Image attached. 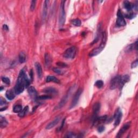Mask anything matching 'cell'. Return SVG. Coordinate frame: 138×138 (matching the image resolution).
<instances>
[{"label":"cell","instance_id":"74e56055","mask_svg":"<svg viewBox=\"0 0 138 138\" xmlns=\"http://www.w3.org/2000/svg\"><path fill=\"white\" fill-rule=\"evenodd\" d=\"M126 17L127 19H132V18L134 17V15L132 14H128V15H126Z\"/></svg>","mask_w":138,"mask_h":138},{"label":"cell","instance_id":"d6986e66","mask_svg":"<svg viewBox=\"0 0 138 138\" xmlns=\"http://www.w3.org/2000/svg\"><path fill=\"white\" fill-rule=\"evenodd\" d=\"M43 92L46 93H48V94H52L57 93V91L56 89L53 88H46L43 90Z\"/></svg>","mask_w":138,"mask_h":138},{"label":"cell","instance_id":"1f68e13d","mask_svg":"<svg viewBox=\"0 0 138 138\" xmlns=\"http://www.w3.org/2000/svg\"><path fill=\"white\" fill-rule=\"evenodd\" d=\"M65 137L66 138H77L78 137V135H77L76 134L73 133H68L66 134L65 135Z\"/></svg>","mask_w":138,"mask_h":138},{"label":"cell","instance_id":"44dd1931","mask_svg":"<svg viewBox=\"0 0 138 138\" xmlns=\"http://www.w3.org/2000/svg\"><path fill=\"white\" fill-rule=\"evenodd\" d=\"M8 121L5 117L1 115L0 116V126L1 128H4L7 126L8 125Z\"/></svg>","mask_w":138,"mask_h":138},{"label":"cell","instance_id":"4fadbf2b","mask_svg":"<svg viewBox=\"0 0 138 138\" xmlns=\"http://www.w3.org/2000/svg\"><path fill=\"white\" fill-rule=\"evenodd\" d=\"M60 119H61V117H60L59 116L56 117L53 121H52L47 126H46V129H50L52 128H54L56 125H57L58 123H59Z\"/></svg>","mask_w":138,"mask_h":138},{"label":"cell","instance_id":"ba28073f","mask_svg":"<svg viewBox=\"0 0 138 138\" xmlns=\"http://www.w3.org/2000/svg\"><path fill=\"white\" fill-rule=\"evenodd\" d=\"M118 18L117 20V25L119 27H124L126 25V22L124 19V17L121 14V12L119 10L117 14Z\"/></svg>","mask_w":138,"mask_h":138},{"label":"cell","instance_id":"d590c367","mask_svg":"<svg viewBox=\"0 0 138 138\" xmlns=\"http://www.w3.org/2000/svg\"><path fill=\"white\" fill-rule=\"evenodd\" d=\"M104 130H105V127L103 126H99L98 128V131L99 133L103 132V131H104Z\"/></svg>","mask_w":138,"mask_h":138},{"label":"cell","instance_id":"6da1fadb","mask_svg":"<svg viewBox=\"0 0 138 138\" xmlns=\"http://www.w3.org/2000/svg\"><path fill=\"white\" fill-rule=\"evenodd\" d=\"M30 84V80L26 75L24 70L20 71L17 81L14 88L15 94H19L23 92L25 88H28Z\"/></svg>","mask_w":138,"mask_h":138},{"label":"cell","instance_id":"e0dca14e","mask_svg":"<svg viewBox=\"0 0 138 138\" xmlns=\"http://www.w3.org/2000/svg\"><path fill=\"white\" fill-rule=\"evenodd\" d=\"M15 91H13V90H8L5 93V96L7 97V98L9 100H11L15 98Z\"/></svg>","mask_w":138,"mask_h":138},{"label":"cell","instance_id":"f1b7e54d","mask_svg":"<svg viewBox=\"0 0 138 138\" xmlns=\"http://www.w3.org/2000/svg\"><path fill=\"white\" fill-rule=\"evenodd\" d=\"M95 85L97 87V88L99 89H100L102 88L104 85V82L102 80H97L96 82V84H95Z\"/></svg>","mask_w":138,"mask_h":138},{"label":"cell","instance_id":"2e32d148","mask_svg":"<svg viewBox=\"0 0 138 138\" xmlns=\"http://www.w3.org/2000/svg\"><path fill=\"white\" fill-rule=\"evenodd\" d=\"M107 119L106 115L101 116L99 118H96L94 120V123L95 125H98L99 123H104Z\"/></svg>","mask_w":138,"mask_h":138},{"label":"cell","instance_id":"e575fe53","mask_svg":"<svg viewBox=\"0 0 138 138\" xmlns=\"http://www.w3.org/2000/svg\"><path fill=\"white\" fill-rule=\"evenodd\" d=\"M137 66H138V60H136L135 61L133 62V63L132 64L131 68L133 69L136 68V67H137Z\"/></svg>","mask_w":138,"mask_h":138},{"label":"cell","instance_id":"d6a6232c","mask_svg":"<svg viewBox=\"0 0 138 138\" xmlns=\"http://www.w3.org/2000/svg\"><path fill=\"white\" fill-rule=\"evenodd\" d=\"M53 71H54L56 73V74H63V72L62 71V70H60L59 69H58V68H54L53 69Z\"/></svg>","mask_w":138,"mask_h":138},{"label":"cell","instance_id":"836d02e7","mask_svg":"<svg viewBox=\"0 0 138 138\" xmlns=\"http://www.w3.org/2000/svg\"><path fill=\"white\" fill-rule=\"evenodd\" d=\"M57 65L59 66L63 67V68H65V67L67 66V65L65 63H63V62H58L57 63Z\"/></svg>","mask_w":138,"mask_h":138},{"label":"cell","instance_id":"ffe728a7","mask_svg":"<svg viewBox=\"0 0 138 138\" xmlns=\"http://www.w3.org/2000/svg\"><path fill=\"white\" fill-rule=\"evenodd\" d=\"M19 62L21 63H24L26 62V59H27V56H26L24 52H21L19 54Z\"/></svg>","mask_w":138,"mask_h":138},{"label":"cell","instance_id":"8d00e7d4","mask_svg":"<svg viewBox=\"0 0 138 138\" xmlns=\"http://www.w3.org/2000/svg\"><path fill=\"white\" fill-rule=\"evenodd\" d=\"M6 103V101L5 100V99H3L2 98H1V99H0V105L2 106V105L5 104Z\"/></svg>","mask_w":138,"mask_h":138},{"label":"cell","instance_id":"8992f818","mask_svg":"<svg viewBox=\"0 0 138 138\" xmlns=\"http://www.w3.org/2000/svg\"><path fill=\"white\" fill-rule=\"evenodd\" d=\"M105 44H106L101 43L100 46L96 48V49H94L93 50L91 51L90 52V53L89 54V56L91 57H94V56H96L97 55H98V54H100V52L104 50V49L105 48Z\"/></svg>","mask_w":138,"mask_h":138},{"label":"cell","instance_id":"277c9868","mask_svg":"<svg viewBox=\"0 0 138 138\" xmlns=\"http://www.w3.org/2000/svg\"><path fill=\"white\" fill-rule=\"evenodd\" d=\"M82 92H83V90L82 89H79L77 90L76 93H75L74 98H73L71 104V106H70V108H74V107L76 106L77 104H78L79 99L80 95L82 94Z\"/></svg>","mask_w":138,"mask_h":138},{"label":"cell","instance_id":"7402d4cb","mask_svg":"<svg viewBox=\"0 0 138 138\" xmlns=\"http://www.w3.org/2000/svg\"><path fill=\"white\" fill-rule=\"evenodd\" d=\"M100 103L94 104L93 106V112H94L95 115H96L97 113H98V112L99 111V110H100Z\"/></svg>","mask_w":138,"mask_h":138},{"label":"cell","instance_id":"8fae6325","mask_svg":"<svg viewBox=\"0 0 138 138\" xmlns=\"http://www.w3.org/2000/svg\"><path fill=\"white\" fill-rule=\"evenodd\" d=\"M28 93H29L30 97L31 98L34 99V100H35V99H37V91H36V89L33 86H29L28 88Z\"/></svg>","mask_w":138,"mask_h":138},{"label":"cell","instance_id":"7a4b0ae2","mask_svg":"<svg viewBox=\"0 0 138 138\" xmlns=\"http://www.w3.org/2000/svg\"><path fill=\"white\" fill-rule=\"evenodd\" d=\"M77 52V49L75 46H72L68 48L64 52L63 56L64 57L68 59H73L76 56Z\"/></svg>","mask_w":138,"mask_h":138},{"label":"cell","instance_id":"83f0119b","mask_svg":"<svg viewBox=\"0 0 138 138\" xmlns=\"http://www.w3.org/2000/svg\"><path fill=\"white\" fill-rule=\"evenodd\" d=\"M72 23L76 27H79L81 25V21L79 19H74L72 21Z\"/></svg>","mask_w":138,"mask_h":138},{"label":"cell","instance_id":"30bf717a","mask_svg":"<svg viewBox=\"0 0 138 138\" xmlns=\"http://www.w3.org/2000/svg\"><path fill=\"white\" fill-rule=\"evenodd\" d=\"M131 126V122L127 123H125V125H123L122 128L120 129V131H119V132L118 133L117 135L116 136L117 138H120L122 136L123 134H124L126 132L128 128L130 127Z\"/></svg>","mask_w":138,"mask_h":138},{"label":"cell","instance_id":"7c38bea8","mask_svg":"<svg viewBox=\"0 0 138 138\" xmlns=\"http://www.w3.org/2000/svg\"><path fill=\"white\" fill-rule=\"evenodd\" d=\"M49 1H45L44 3L43 8V11H42V21H45V20L46 18V16H47L48 13V8L49 3Z\"/></svg>","mask_w":138,"mask_h":138},{"label":"cell","instance_id":"52a82bcc","mask_svg":"<svg viewBox=\"0 0 138 138\" xmlns=\"http://www.w3.org/2000/svg\"><path fill=\"white\" fill-rule=\"evenodd\" d=\"M121 76H117L114 77L112 79L110 84V89L111 90H114L118 87H119L120 81Z\"/></svg>","mask_w":138,"mask_h":138},{"label":"cell","instance_id":"3957f363","mask_svg":"<svg viewBox=\"0 0 138 138\" xmlns=\"http://www.w3.org/2000/svg\"><path fill=\"white\" fill-rule=\"evenodd\" d=\"M65 1H62L61 5H60V15H59V25H63L65 22Z\"/></svg>","mask_w":138,"mask_h":138},{"label":"cell","instance_id":"f35d334b","mask_svg":"<svg viewBox=\"0 0 138 138\" xmlns=\"http://www.w3.org/2000/svg\"><path fill=\"white\" fill-rule=\"evenodd\" d=\"M3 28L4 30H5V31H8V30H9V28H8V27L7 25H6V24L3 25Z\"/></svg>","mask_w":138,"mask_h":138},{"label":"cell","instance_id":"d4e9b609","mask_svg":"<svg viewBox=\"0 0 138 138\" xmlns=\"http://www.w3.org/2000/svg\"><path fill=\"white\" fill-rule=\"evenodd\" d=\"M45 62L46 66H49L51 62V59L50 57V55L48 54H45Z\"/></svg>","mask_w":138,"mask_h":138},{"label":"cell","instance_id":"9a60e30c","mask_svg":"<svg viewBox=\"0 0 138 138\" xmlns=\"http://www.w3.org/2000/svg\"><path fill=\"white\" fill-rule=\"evenodd\" d=\"M35 68L36 69V71H37V74L38 75V77L39 78H41L43 76V70L41 66V65L40 63L38 62L35 63Z\"/></svg>","mask_w":138,"mask_h":138},{"label":"cell","instance_id":"60d3db41","mask_svg":"<svg viewBox=\"0 0 138 138\" xmlns=\"http://www.w3.org/2000/svg\"><path fill=\"white\" fill-rule=\"evenodd\" d=\"M64 123H65V119H64V120L63 121V123H62V125H61V127H60V129H59V130L60 131V130H62V128H63V126H64Z\"/></svg>","mask_w":138,"mask_h":138},{"label":"cell","instance_id":"cb8c5ba5","mask_svg":"<svg viewBox=\"0 0 138 138\" xmlns=\"http://www.w3.org/2000/svg\"><path fill=\"white\" fill-rule=\"evenodd\" d=\"M28 111H29V107L26 106L24 107L23 109H22V110L20 112L19 114V115L20 117H23L24 115L27 114Z\"/></svg>","mask_w":138,"mask_h":138},{"label":"cell","instance_id":"603a6c76","mask_svg":"<svg viewBox=\"0 0 138 138\" xmlns=\"http://www.w3.org/2000/svg\"><path fill=\"white\" fill-rule=\"evenodd\" d=\"M123 6L127 11H130L132 9V5H131V3L127 1L123 2Z\"/></svg>","mask_w":138,"mask_h":138},{"label":"cell","instance_id":"5b68a950","mask_svg":"<svg viewBox=\"0 0 138 138\" xmlns=\"http://www.w3.org/2000/svg\"><path fill=\"white\" fill-rule=\"evenodd\" d=\"M72 89H73V87H71V88L69 89L68 92H67L66 94L63 97V98L62 99V100H60V102L59 103L58 105H57V108H57V109L61 108L62 107L64 106V105L66 103L67 101H68V99L69 98V97H70V94H71V92H72Z\"/></svg>","mask_w":138,"mask_h":138},{"label":"cell","instance_id":"484cf974","mask_svg":"<svg viewBox=\"0 0 138 138\" xmlns=\"http://www.w3.org/2000/svg\"><path fill=\"white\" fill-rule=\"evenodd\" d=\"M22 110V106L21 105H17L14 107L13 111L15 113H20Z\"/></svg>","mask_w":138,"mask_h":138},{"label":"cell","instance_id":"5bb4252c","mask_svg":"<svg viewBox=\"0 0 138 138\" xmlns=\"http://www.w3.org/2000/svg\"><path fill=\"white\" fill-rule=\"evenodd\" d=\"M129 80V77L128 75H125V76H121L120 81V84L119 88L121 89L125 83H127Z\"/></svg>","mask_w":138,"mask_h":138},{"label":"cell","instance_id":"9c48e42d","mask_svg":"<svg viewBox=\"0 0 138 138\" xmlns=\"http://www.w3.org/2000/svg\"><path fill=\"white\" fill-rule=\"evenodd\" d=\"M123 116V113L121 110L120 108H118L116 112H115L114 114V125L115 126H118L119 125L120 123V121L122 118Z\"/></svg>","mask_w":138,"mask_h":138},{"label":"cell","instance_id":"4dcf8cb0","mask_svg":"<svg viewBox=\"0 0 138 138\" xmlns=\"http://www.w3.org/2000/svg\"><path fill=\"white\" fill-rule=\"evenodd\" d=\"M36 1H31V5H30V10L31 11H34V9H35L36 7Z\"/></svg>","mask_w":138,"mask_h":138},{"label":"cell","instance_id":"ac0fdd59","mask_svg":"<svg viewBox=\"0 0 138 138\" xmlns=\"http://www.w3.org/2000/svg\"><path fill=\"white\" fill-rule=\"evenodd\" d=\"M46 82L47 83H50L52 82L57 83V84L60 83L59 80L56 77L53 76H48L47 77H46Z\"/></svg>","mask_w":138,"mask_h":138},{"label":"cell","instance_id":"f546056e","mask_svg":"<svg viewBox=\"0 0 138 138\" xmlns=\"http://www.w3.org/2000/svg\"><path fill=\"white\" fill-rule=\"evenodd\" d=\"M2 82L5 83V84H7V85H9L10 84V79L8 78V77H3L2 78Z\"/></svg>","mask_w":138,"mask_h":138},{"label":"cell","instance_id":"4316f807","mask_svg":"<svg viewBox=\"0 0 138 138\" xmlns=\"http://www.w3.org/2000/svg\"><path fill=\"white\" fill-rule=\"evenodd\" d=\"M52 98L50 95H44V96H40L37 97V99L39 100H46V99H50Z\"/></svg>","mask_w":138,"mask_h":138},{"label":"cell","instance_id":"ab89813d","mask_svg":"<svg viewBox=\"0 0 138 138\" xmlns=\"http://www.w3.org/2000/svg\"><path fill=\"white\" fill-rule=\"evenodd\" d=\"M30 78H31V80H32V78H33V72H32V70H31V71L30 72Z\"/></svg>","mask_w":138,"mask_h":138}]
</instances>
